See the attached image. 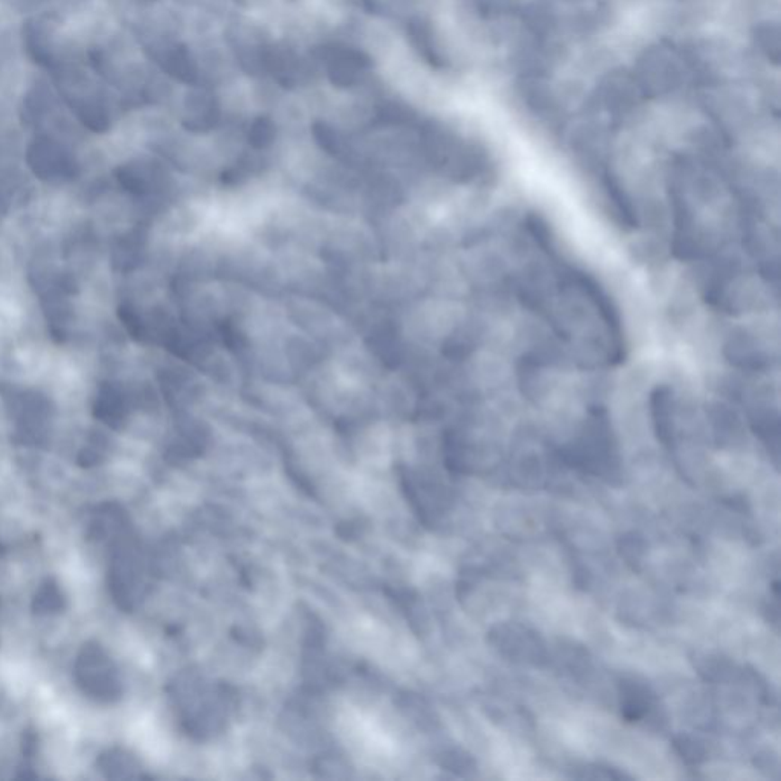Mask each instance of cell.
Returning <instances> with one entry per match:
<instances>
[{
  "label": "cell",
  "instance_id": "cell-6",
  "mask_svg": "<svg viewBox=\"0 0 781 781\" xmlns=\"http://www.w3.org/2000/svg\"><path fill=\"white\" fill-rule=\"evenodd\" d=\"M96 767L107 778H116V780L133 778L136 776L134 772L138 771L133 757L129 756L127 752L119 749V748L103 752L98 757Z\"/></svg>",
  "mask_w": 781,
  "mask_h": 781
},
{
  "label": "cell",
  "instance_id": "cell-4",
  "mask_svg": "<svg viewBox=\"0 0 781 781\" xmlns=\"http://www.w3.org/2000/svg\"><path fill=\"white\" fill-rule=\"evenodd\" d=\"M620 712L626 722H643L657 710V694L648 684L623 679L619 685Z\"/></svg>",
  "mask_w": 781,
  "mask_h": 781
},
{
  "label": "cell",
  "instance_id": "cell-7",
  "mask_svg": "<svg viewBox=\"0 0 781 781\" xmlns=\"http://www.w3.org/2000/svg\"><path fill=\"white\" fill-rule=\"evenodd\" d=\"M673 748L676 749L684 762L688 763V765H699V763L705 762V758H707V749L703 743L694 737L687 736V734H679V736L675 737Z\"/></svg>",
  "mask_w": 781,
  "mask_h": 781
},
{
  "label": "cell",
  "instance_id": "cell-3",
  "mask_svg": "<svg viewBox=\"0 0 781 781\" xmlns=\"http://www.w3.org/2000/svg\"><path fill=\"white\" fill-rule=\"evenodd\" d=\"M492 641L505 657L540 664L547 659L545 644L538 633L519 624H502L492 632Z\"/></svg>",
  "mask_w": 781,
  "mask_h": 781
},
{
  "label": "cell",
  "instance_id": "cell-5",
  "mask_svg": "<svg viewBox=\"0 0 781 781\" xmlns=\"http://www.w3.org/2000/svg\"><path fill=\"white\" fill-rule=\"evenodd\" d=\"M31 608H32V612L39 617L55 615V613L65 611V593L54 577H50L40 584L39 589L35 591L34 597H32Z\"/></svg>",
  "mask_w": 781,
  "mask_h": 781
},
{
  "label": "cell",
  "instance_id": "cell-2",
  "mask_svg": "<svg viewBox=\"0 0 781 781\" xmlns=\"http://www.w3.org/2000/svg\"><path fill=\"white\" fill-rule=\"evenodd\" d=\"M142 584V564L138 551L127 538L119 536L112 551L109 568V589L115 603L124 611H132Z\"/></svg>",
  "mask_w": 781,
  "mask_h": 781
},
{
  "label": "cell",
  "instance_id": "cell-8",
  "mask_svg": "<svg viewBox=\"0 0 781 781\" xmlns=\"http://www.w3.org/2000/svg\"><path fill=\"white\" fill-rule=\"evenodd\" d=\"M620 551H621L624 559L628 560V564L632 565L633 568H637L643 562L646 544H644L643 538H639L637 534H629L620 540Z\"/></svg>",
  "mask_w": 781,
  "mask_h": 781
},
{
  "label": "cell",
  "instance_id": "cell-9",
  "mask_svg": "<svg viewBox=\"0 0 781 781\" xmlns=\"http://www.w3.org/2000/svg\"><path fill=\"white\" fill-rule=\"evenodd\" d=\"M757 40H758V45L762 46V51L767 52V59H771L776 65H778V61H780V34H778V31H776L769 40L767 39V26L760 28L757 31Z\"/></svg>",
  "mask_w": 781,
  "mask_h": 781
},
{
  "label": "cell",
  "instance_id": "cell-1",
  "mask_svg": "<svg viewBox=\"0 0 781 781\" xmlns=\"http://www.w3.org/2000/svg\"><path fill=\"white\" fill-rule=\"evenodd\" d=\"M74 679L79 690L96 703H112L123 696L118 668L98 641H87L79 650Z\"/></svg>",
  "mask_w": 781,
  "mask_h": 781
}]
</instances>
